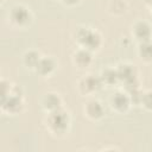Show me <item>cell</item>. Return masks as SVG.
<instances>
[{
  "label": "cell",
  "mask_w": 152,
  "mask_h": 152,
  "mask_svg": "<svg viewBox=\"0 0 152 152\" xmlns=\"http://www.w3.org/2000/svg\"><path fill=\"white\" fill-rule=\"evenodd\" d=\"M99 76H100V80H101L103 87L104 86L106 87H114V86L120 83L119 75H118V71H116V66L108 65V66L103 68L100 71Z\"/></svg>",
  "instance_id": "cell-13"
},
{
  "label": "cell",
  "mask_w": 152,
  "mask_h": 152,
  "mask_svg": "<svg viewBox=\"0 0 152 152\" xmlns=\"http://www.w3.org/2000/svg\"><path fill=\"white\" fill-rule=\"evenodd\" d=\"M8 21L18 27V28H26L33 21V13L30 7L24 4H15L8 11Z\"/></svg>",
  "instance_id": "cell-5"
},
{
  "label": "cell",
  "mask_w": 152,
  "mask_h": 152,
  "mask_svg": "<svg viewBox=\"0 0 152 152\" xmlns=\"http://www.w3.org/2000/svg\"><path fill=\"white\" fill-rule=\"evenodd\" d=\"M102 150L103 151H107V150H119V148L118 147H103Z\"/></svg>",
  "instance_id": "cell-20"
},
{
  "label": "cell",
  "mask_w": 152,
  "mask_h": 152,
  "mask_svg": "<svg viewBox=\"0 0 152 152\" xmlns=\"http://www.w3.org/2000/svg\"><path fill=\"white\" fill-rule=\"evenodd\" d=\"M94 62V52L86 49L77 46V49L71 55V63L76 69L86 70L89 68Z\"/></svg>",
  "instance_id": "cell-9"
},
{
  "label": "cell",
  "mask_w": 152,
  "mask_h": 152,
  "mask_svg": "<svg viewBox=\"0 0 152 152\" xmlns=\"http://www.w3.org/2000/svg\"><path fill=\"white\" fill-rule=\"evenodd\" d=\"M58 62L53 56H42L33 71L40 77H50L55 74Z\"/></svg>",
  "instance_id": "cell-12"
},
{
  "label": "cell",
  "mask_w": 152,
  "mask_h": 152,
  "mask_svg": "<svg viewBox=\"0 0 152 152\" xmlns=\"http://www.w3.org/2000/svg\"><path fill=\"white\" fill-rule=\"evenodd\" d=\"M61 2H62L63 6H65L68 8H72V7L78 6L81 0H61Z\"/></svg>",
  "instance_id": "cell-19"
},
{
  "label": "cell",
  "mask_w": 152,
  "mask_h": 152,
  "mask_svg": "<svg viewBox=\"0 0 152 152\" xmlns=\"http://www.w3.org/2000/svg\"><path fill=\"white\" fill-rule=\"evenodd\" d=\"M109 106L113 112L116 114H126L131 107L132 102L128 96V93L126 90H116L110 97H109Z\"/></svg>",
  "instance_id": "cell-8"
},
{
  "label": "cell",
  "mask_w": 152,
  "mask_h": 152,
  "mask_svg": "<svg viewBox=\"0 0 152 152\" xmlns=\"http://www.w3.org/2000/svg\"><path fill=\"white\" fill-rule=\"evenodd\" d=\"M131 34L137 43L150 40L152 39V25L146 20L139 19L133 23L131 27Z\"/></svg>",
  "instance_id": "cell-10"
},
{
  "label": "cell",
  "mask_w": 152,
  "mask_h": 152,
  "mask_svg": "<svg viewBox=\"0 0 152 152\" xmlns=\"http://www.w3.org/2000/svg\"><path fill=\"white\" fill-rule=\"evenodd\" d=\"M140 107H142L147 112H152V89L144 90L141 102H140Z\"/></svg>",
  "instance_id": "cell-17"
},
{
  "label": "cell",
  "mask_w": 152,
  "mask_h": 152,
  "mask_svg": "<svg viewBox=\"0 0 152 152\" xmlns=\"http://www.w3.org/2000/svg\"><path fill=\"white\" fill-rule=\"evenodd\" d=\"M137 55L142 63L151 64L152 63V39L138 43Z\"/></svg>",
  "instance_id": "cell-14"
},
{
  "label": "cell",
  "mask_w": 152,
  "mask_h": 152,
  "mask_svg": "<svg viewBox=\"0 0 152 152\" xmlns=\"http://www.w3.org/2000/svg\"><path fill=\"white\" fill-rule=\"evenodd\" d=\"M82 112H83V115L89 121H93V122L101 121L106 114L104 106L102 104V102L100 100H97L95 97H89L84 102V104L82 107Z\"/></svg>",
  "instance_id": "cell-7"
},
{
  "label": "cell",
  "mask_w": 152,
  "mask_h": 152,
  "mask_svg": "<svg viewBox=\"0 0 152 152\" xmlns=\"http://www.w3.org/2000/svg\"><path fill=\"white\" fill-rule=\"evenodd\" d=\"M40 108L44 113L61 109L63 108V99L57 91H48L40 99Z\"/></svg>",
  "instance_id": "cell-11"
},
{
  "label": "cell",
  "mask_w": 152,
  "mask_h": 152,
  "mask_svg": "<svg viewBox=\"0 0 152 152\" xmlns=\"http://www.w3.org/2000/svg\"><path fill=\"white\" fill-rule=\"evenodd\" d=\"M108 12L112 15H124L128 11V4L126 0H109L108 2Z\"/></svg>",
  "instance_id": "cell-16"
},
{
  "label": "cell",
  "mask_w": 152,
  "mask_h": 152,
  "mask_svg": "<svg viewBox=\"0 0 152 152\" xmlns=\"http://www.w3.org/2000/svg\"><path fill=\"white\" fill-rule=\"evenodd\" d=\"M103 87L100 76L88 72L86 75H83L76 84L77 91L81 96H87V97H91L93 95H95L101 88Z\"/></svg>",
  "instance_id": "cell-6"
},
{
  "label": "cell",
  "mask_w": 152,
  "mask_h": 152,
  "mask_svg": "<svg viewBox=\"0 0 152 152\" xmlns=\"http://www.w3.org/2000/svg\"><path fill=\"white\" fill-rule=\"evenodd\" d=\"M25 109V99L19 86L14 84L10 94L1 97V113L6 115H18Z\"/></svg>",
  "instance_id": "cell-3"
},
{
  "label": "cell",
  "mask_w": 152,
  "mask_h": 152,
  "mask_svg": "<svg viewBox=\"0 0 152 152\" xmlns=\"http://www.w3.org/2000/svg\"><path fill=\"white\" fill-rule=\"evenodd\" d=\"M74 39L77 44V46L86 48L93 52L97 51L102 46V36L101 33L88 25H80L74 33Z\"/></svg>",
  "instance_id": "cell-2"
},
{
  "label": "cell",
  "mask_w": 152,
  "mask_h": 152,
  "mask_svg": "<svg viewBox=\"0 0 152 152\" xmlns=\"http://www.w3.org/2000/svg\"><path fill=\"white\" fill-rule=\"evenodd\" d=\"M40 57H42V55L38 51H36V50H27V51L24 52L21 61H23V64H24V66L26 69L34 70L37 64H38V62H39V59H40Z\"/></svg>",
  "instance_id": "cell-15"
},
{
  "label": "cell",
  "mask_w": 152,
  "mask_h": 152,
  "mask_svg": "<svg viewBox=\"0 0 152 152\" xmlns=\"http://www.w3.org/2000/svg\"><path fill=\"white\" fill-rule=\"evenodd\" d=\"M148 7H150V12H151V14H152V0L148 2Z\"/></svg>",
  "instance_id": "cell-21"
},
{
  "label": "cell",
  "mask_w": 152,
  "mask_h": 152,
  "mask_svg": "<svg viewBox=\"0 0 152 152\" xmlns=\"http://www.w3.org/2000/svg\"><path fill=\"white\" fill-rule=\"evenodd\" d=\"M128 96L131 99V102H132V106H140V102H141V97H142V90L141 88H134L132 90H128Z\"/></svg>",
  "instance_id": "cell-18"
},
{
  "label": "cell",
  "mask_w": 152,
  "mask_h": 152,
  "mask_svg": "<svg viewBox=\"0 0 152 152\" xmlns=\"http://www.w3.org/2000/svg\"><path fill=\"white\" fill-rule=\"evenodd\" d=\"M145 1H146V2H147V4H148V2H150V1H151V0H145Z\"/></svg>",
  "instance_id": "cell-22"
},
{
  "label": "cell",
  "mask_w": 152,
  "mask_h": 152,
  "mask_svg": "<svg viewBox=\"0 0 152 152\" xmlns=\"http://www.w3.org/2000/svg\"><path fill=\"white\" fill-rule=\"evenodd\" d=\"M116 71L119 75V81L124 87V90L128 91L134 88L140 87L139 72L137 66L129 62H122L116 65Z\"/></svg>",
  "instance_id": "cell-4"
},
{
  "label": "cell",
  "mask_w": 152,
  "mask_h": 152,
  "mask_svg": "<svg viewBox=\"0 0 152 152\" xmlns=\"http://www.w3.org/2000/svg\"><path fill=\"white\" fill-rule=\"evenodd\" d=\"M44 127L50 135L57 139L65 138L71 128V116L70 113L63 108L55 112L45 113Z\"/></svg>",
  "instance_id": "cell-1"
}]
</instances>
